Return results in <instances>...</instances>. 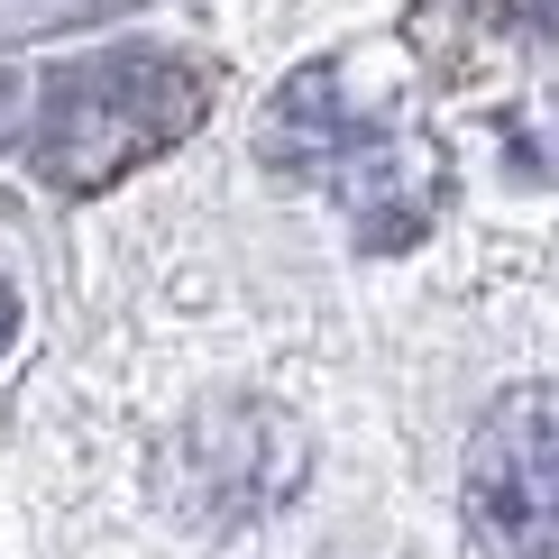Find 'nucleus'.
<instances>
[{"instance_id": "obj_1", "label": "nucleus", "mask_w": 559, "mask_h": 559, "mask_svg": "<svg viewBox=\"0 0 559 559\" xmlns=\"http://www.w3.org/2000/svg\"><path fill=\"white\" fill-rule=\"evenodd\" d=\"M266 156L348 212L367 248H413L440 221V147L394 92H367L348 64H302L266 110Z\"/></svg>"}, {"instance_id": "obj_2", "label": "nucleus", "mask_w": 559, "mask_h": 559, "mask_svg": "<svg viewBox=\"0 0 559 559\" xmlns=\"http://www.w3.org/2000/svg\"><path fill=\"white\" fill-rule=\"evenodd\" d=\"M202 110H212L202 64L166 56V46H102V56L64 64V74L37 92L28 166L56 183V193H102V183H120L129 166L166 156L175 138H193Z\"/></svg>"}, {"instance_id": "obj_3", "label": "nucleus", "mask_w": 559, "mask_h": 559, "mask_svg": "<svg viewBox=\"0 0 559 559\" xmlns=\"http://www.w3.org/2000/svg\"><path fill=\"white\" fill-rule=\"evenodd\" d=\"M459 514L486 559H559V385H523L477 423Z\"/></svg>"}, {"instance_id": "obj_4", "label": "nucleus", "mask_w": 559, "mask_h": 559, "mask_svg": "<svg viewBox=\"0 0 559 559\" xmlns=\"http://www.w3.org/2000/svg\"><path fill=\"white\" fill-rule=\"evenodd\" d=\"M486 19H496L504 37H542V46H559V0H477Z\"/></svg>"}, {"instance_id": "obj_5", "label": "nucleus", "mask_w": 559, "mask_h": 559, "mask_svg": "<svg viewBox=\"0 0 559 559\" xmlns=\"http://www.w3.org/2000/svg\"><path fill=\"white\" fill-rule=\"evenodd\" d=\"M10 331H19V302H10V285H0V348H10Z\"/></svg>"}]
</instances>
